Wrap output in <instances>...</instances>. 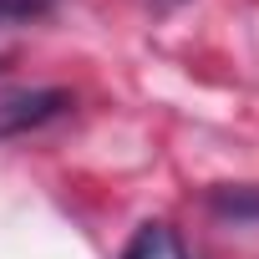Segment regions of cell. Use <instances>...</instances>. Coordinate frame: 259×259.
Listing matches in <instances>:
<instances>
[{
    "mask_svg": "<svg viewBox=\"0 0 259 259\" xmlns=\"http://www.w3.org/2000/svg\"><path fill=\"white\" fill-rule=\"evenodd\" d=\"M208 208L234 224H259V183H224L208 193Z\"/></svg>",
    "mask_w": 259,
    "mask_h": 259,
    "instance_id": "obj_3",
    "label": "cell"
},
{
    "mask_svg": "<svg viewBox=\"0 0 259 259\" xmlns=\"http://www.w3.org/2000/svg\"><path fill=\"white\" fill-rule=\"evenodd\" d=\"M71 107V97L61 87H36V92H11L0 97V143L6 138H21V133H36L51 117H61Z\"/></svg>",
    "mask_w": 259,
    "mask_h": 259,
    "instance_id": "obj_1",
    "label": "cell"
},
{
    "mask_svg": "<svg viewBox=\"0 0 259 259\" xmlns=\"http://www.w3.org/2000/svg\"><path fill=\"white\" fill-rule=\"evenodd\" d=\"M143 6H148V11H178L183 0H143Z\"/></svg>",
    "mask_w": 259,
    "mask_h": 259,
    "instance_id": "obj_5",
    "label": "cell"
},
{
    "mask_svg": "<svg viewBox=\"0 0 259 259\" xmlns=\"http://www.w3.org/2000/svg\"><path fill=\"white\" fill-rule=\"evenodd\" d=\"M122 259H188V254H183V239L168 224L148 219V224L133 229V239L122 244Z\"/></svg>",
    "mask_w": 259,
    "mask_h": 259,
    "instance_id": "obj_2",
    "label": "cell"
},
{
    "mask_svg": "<svg viewBox=\"0 0 259 259\" xmlns=\"http://www.w3.org/2000/svg\"><path fill=\"white\" fill-rule=\"evenodd\" d=\"M11 6H16V11L26 16V21H36V16H46V11L56 6V0H11Z\"/></svg>",
    "mask_w": 259,
    "mask_h": 259,
    "instance_id": "obj_4",
    "label": "cell"
}]
</instances>
